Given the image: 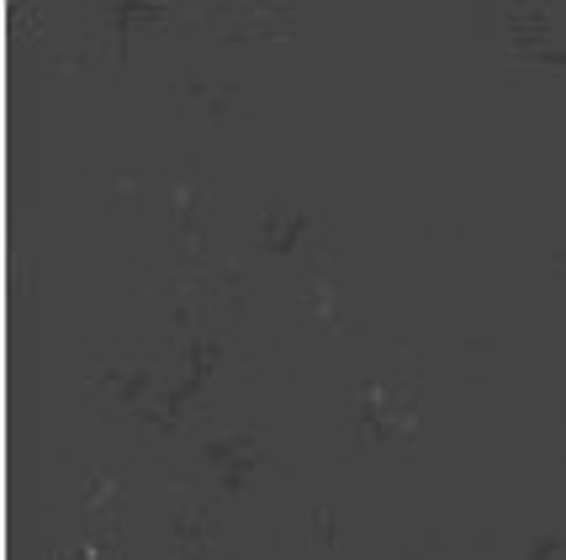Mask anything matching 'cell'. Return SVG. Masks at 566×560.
Here are the masks:
<instances>
[{
    "label": "cell",
    "mask_w": 566,
    "mask_h": 560,
    "mask_svg": "<svg viewBox=\"0 0 566 560\" xmlns=\"http://www.w3.org/2000/svg\"><path fill=\"white\" fill-rule=\"evenodd\" d=\"M349 418H355V434L360 444H392L397 434H413V418H408V397L387 387H366L355 402H349Z\"/></svg>",
    "instance_id": "1"
}]
</instances>
